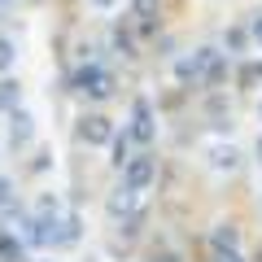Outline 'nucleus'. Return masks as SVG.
<instances>
[{
	"instance_id": "f03ea898",
	"label": "nucleus",
	"mask_w": 262,
	"mask_h": 262,
	"mask_svg": "<svg viewBox=\"0 0 262 262\" xmlns=\"http://www.w3.org/2000/svg\"><path fill=\"white\" fill-rule=\"evenodd\" d=\"M153 170H158L153 153H136V158L122 166V188H131V192H144V188L153 184Z\"/></svg>"
},
{
	"instance_id": "39448f33",
	"label": "nucleus",
	"mask_w": 262,
	"mask_h": 262,
	"mask_svg": "<svg viewBox=\"0 0 262 262\" xmlns=\"http://www.w3.org/2000/svg\"><path fill=\"white\" fill-rule=\"evenodd\" d=\"M127 136L136 144H153V114H149V101H136V110H131V127Z\"/></svg>"
},
{
	"instance_id": "423d86ee",
	"label": "nucleus",
	"mask_w": 262,
	"mask_h": 262,
	"mask_svg": "<svg viewBox=\"0 0 262 262\" xmlns=\"http://www.w3.org/2000/svg\"><path fill=\"white\" fill-rule=\"evenodd\" d=\"M210 241H214V249H219V253H236V241H241V232H236V223H219Z\"/></svg>"
},
{
	"instance_id": "5701e85b",
	"label": "nucleus",
	"mask_w": 262,
	"mask_h": 262,
	"mask_svg": "<svg viewBox=\"0 0 262 262\" xmlns=\"http://www.w3.org/2000/svg\"><path fill=\"white\" fill-rule=\"evenodd\" d=\"M5 5H9V0H0V9H5Z\"/></svg>"
},
{
	"instance_id": "20e7f679",
	"label": "nucleus",
	"mask_w": 262,
	"mask_h": 262,
	"mask_svg": "<svg viewBox=\"0 0 262 262\" xmlns=\"http://www.w3.org/2000/svg\"><path fill=\"white\" fill-rule=\"evenodd\" d=\"M114 122L105 118V114H88L83 122H79V140H88V144H114Z\"/></svg>"
},
{
	"instance_id": "6ab92c4d",
	"label": "nucleus",
	"mask_w": 262,
	"mask_h": 262,
	"mask_svg": "<svg viewBox=\"0 0 262 262\" xmlns=\"http://www.w3.org/2000/svg\"><path fill=\"white\" fill-rule=\"evenodd\" d=\"M219 262H241V253H219Z\"/></svg>"
},
{
	"instance_id": "f3484780",
	"label": "nucleus",
	"mask_w": 262,
	"mask_h": 262,
	"mask_svg": "<svg viewBox=\"0 0 262 262\" xmlns=\"http://www.w3.org/2000/svg\"><path fill=\"white\" fill-rule=\"evenodd\" d=\"M249 35H253V44H262V13L249 22Z\"/></svg>"
},
{
	"instance_id": "1a4fd4ad",
	"label": "nucleus",
	"mask_w": 262,
	"mask_h": 262,
	"mask_svg": "<svg viewBox=\"0 0 262 262\" xmlns=\"http://www.w3.org/2000/svg\"><path fill=\"white\" fill-rule=\"evenodd\" d=\"M136 18H140L144 31L158 27V0H136Z\"/></svg>"
},
{
	"instance_id": "f8f14e48",
	"label": "nucleus",
	"mask_w": 262,
	"mask_h": 262,
	"mask_svg": "<svg viewBox=\"0 0 262 262\" xmlns=\"http://www.w3.org/2000/svg\"><path fill=\"white\" fill-rule=\"evenodd\" d=\"M0 105H5V110H18V83H13V79H5V83H0Z\"/></svg>"
},
{
	"instance_id": "412c9836",
	"label": "nucleus",
	"mask_w": 262,
	"mask_h": 262,
	"mask_svg": "<svg viewBox=\"0 0 262 262\" xmlns=\"http://www.w3.org/2000/svg\"><path fill=\"white\" fill-rule=\"evenodd\" d=\"M258 162H262V136H258Z\"/></svg>"
},
{
	"instance_id": "9d476101",
	"label": "nucleus",
	"mask_w": 262,
	"mask_h": 262,
	"mask_svg": "<svg viewBox=\"0 0 262 262\" xmlns=\"http://www.w3.org/2000/svg\"><path fill=\"white\" fill-rule=\"evenodd\" d=\"M131 201H136V192H131V188H118V192L110 196V214L118 219V214H127L131 210Z\"/></svg>"
},
{
	"instance_id": "dca6fc26",
	"label": "nucleus",
	"mask_w": 262,
	"mask_h": 262,
	"mask_svg": "<svg viewBox=\"0 0 262 262\" xmlns=\"http://www.w3.org/2000/svg\"><path fill=\"white\" fill-rule=\"evenodd\" d=\"M223 44H227V48H232V53H236V48L245 44V31H241V27H236V31H227V35H223Z\"/></svg>"
},
{
	"instance_id": "7ed1b4c3",
	"label": "nucleus",
	"mask_w": 262,
	"mask_h": 262,
	"mask_svg": "<svg viewBox=\"0 0 262 262\" xmlns=\"http://www.w3.org/2000/svg\"><path fill=\"white\" fill-rule=\"evenodd\" d=\"M214 66H219V53H214V48H196L192 57H184V61L175 66V75L184 79V83H188V79H201V75L210 79V70H214Z\"/></svg>"
},
{
	"instance_id": "2eb2a0df",
	"label": "nucleus",
	"mask_w": 262,
	"mask_h": 262,
	"mask_svg": "<svg viewBox=\"0 0 262 262\" xmlns=\"http://www.w3.org/2000/svg\"><path fill=\"white\" fill-rule=\"evenodd\" d=\"M114 44H118L122 53H136V44H131V35H127L122 27H114Z\"/></svg>"
},
{
	"instance_id": "ddd939ff",
	"label": "nucleus",
	"mask_w": 262,
	"mask_h": 262,
	"mask_svg": "<svg viewBox=\"0 0 262 262\" xmlns=\"http://www.w3.org/2000/svg\"><path fill=\"white\" fill-rule=\"evenodd\" d=\"M0 258H5V262H18L22 258V245L13 241V236H5V232H0Z\"/></svg>"
},
{
	"instance_id": "0eeeda50",
	"label": "nucleus",
	"mask_w": 262,
	"mask_h": 262,
	"mask_svg": "<svg viewBox=\"0 0 262 262\" xmlns=\"http://www.w3.org/2000/svg\"><path fill=\"white\" fill-rule=\"evenodd\" d=\"M236 162H241V153H236L232 144H214V149H210V166L214 170H236Z\"/></svg>"
},
{
	"instance_id": "9b49d317",
	"label": "nucleus",
	"mask_w": 262,
	"mask_h": 262,
	"mask_svg": "<svg viewBox=\"0 0 262 262\" xmlns=\"http://www.w3.org/2000/svg\"><path fill=\"white\" fill-rule=\"evenodd\" d=\"M114 162H118V170L131 162V136H127V131H122V136H114Z\"/></svg>"
},
{
	"instance_id": "6e6552de",
	"label": "nucleus",
	"mask_w": 262,
	"mask_h": 262,
	"mask_svg": "<svg viewBox=\"0 0 262 262\" xmlns=\"http://www.w3.org/2000/svg\"><path fill=\"white\" fill-rule=\"evenodd\" d=\"M13 144H31V114L27 110H13Z\"/></svg>"
},
{
	"instance_id": "f257e3e1",
	"label": "nucleus",
	"mask_w": 262,
	"mask_h": 262,
	"mask_svg": "<svg viewBox=\"0 0 262 262\" xmlns=\"http://www.w3.org/2000/svg\"><path fill=\"white\" fill-rule=\"evenodd\" d=\"M75 88H79L83 96H92V101H105V96H114V75L105 70V66H92V61H88L83 70L75 75Z\"/></svg>"
},
{
	"instance_id": "4468645a",
	"label": "nucleus",
	"mask_w": 262,
	"mask_h": 262,
	"mask_svg": "<svg viewBox=\"0 0 262 262\" xmlns=\"http://www.w3.org/2000/svg\"><path fill=\"white\" fill-rule=\"evenodd\" d=\"M13 61H18V48H13V39L0 35V70H9Z\"/></svg>"
},
{
	"instance_id": "b1692460",
	"label": "nucleus",
	"mask_w": 262,
	"mask_h": 262,
	"mask_svg": "<svg viewBox=\"0 0 262 262\" xmlns=\"http://www.w3.org/2000/svg\"><path fill=\"white\" fill-rule=\"evenodd\" d=\"M258 118H262V105H258Z\"/></svg>"
},
{
	"instance_id": "aec40b11",
	"label": "nucleus",
	"mask_w": 262,
	"mask_h": 262,
	"mask_svg": "<svg viewBox=\"0 0 262 262\" xmlns=\"http://www.w3.org/2000/svg\"><path fill=\"white\" fill-rule=\"evenodd\" d=\"M153 262H179V258H175V253H162V258H153Z\"/></svg>"
},
{
	"instance_id": "a211bd4d",
	"label": "nucleus",
	"mask_w": 262,
	"mask_h": 262,
	"mask_svg": "<svg viewBox=\"0 0 262 262\" xmlns=\"http://www.w3.org/2000/svg\"><path fill=\"white\" fill-rule=\"evenodd\" d=\"M13 201V188H9V179H0V206H9Z\"/></svg>"
},
{
	"instance_id": "4be33fe9",
	"label": "nucleus",
	"mask_w": 262,
	"mask_h": 262,
	"mask_svg": "<svg viewBox=\"0 0 262 262\" xmlns=\"http://www.w3.org/2000/svg\"><path fill=\"white\" fill-rule=\"evenodd\" d=\"M96 5H114V0H96Z\"/></svg>"
}]
</instances>
